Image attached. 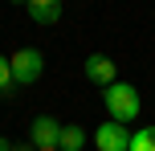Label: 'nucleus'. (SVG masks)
I'll use <instances>...</instances> for the list:
<instances>
[{
  "label": "nucleus",
  "instance_id": "6",
  "mask_svg": "<svg viewBox=\"0 0 155 151\" xmlns=\"http://www.w3.org/2000/svg\"><path fill=\"white\" fill-rule=\"evenodd\" d=\"M33 25H57L61 21V0H25Z\"/></svg>",
  "mask_w": 155,
  "mask_h": 151
},
{
  "label": "nucleus",
  "instance_id": "10",
  "mask_svg": "<svg viewBox=\"0 0 155 151\" xmlns=\"http://www.w3.org/2000/svg\"><path fill=\"white\" fill-rule=\"evenodd\" d=\"M12 151H37L33 143H12Z\"/></svg>",
  "mask_w": 155,
  "mask_h": 151
},
{
  "label": "nucleus",
  "instance_id": "3",
  "mask_svg": "<svg viewBox=\"0 0 155 151\" xmlns=\"http://www.w3.org/2000/svg\"><path fill=\"white\" fill-rule=\"evenodd\" d=\"M94 147H98V151H127V147H131V131H127L123 123H110L106 119L98 131H94Z\"/></svg>",
  "mask_w": 155,
  "mask_h": 151
},
{
  "label": "nucleus",
  "instance_id": "7",
  "mask_svg": "<svg viewBox=\"0 0 155 151\" xmlns=\"http://www.w3.org/2000/svg\"><path fill=\"white\" fill-rule=\"evenodd\" d=\"M57 147H61V151H82V147H86V131L78 127V123L61 127V139H57Z\"/></svg>",
  "mask_w": 155,
  "mask_h": 151
},
{
  "label": "nucleus",
  "instance_id": "4",
  "mask_svg": "<svg viewBox=\"0 0 155 151\" xmlns=\"http://www.w3.org/2000/svg\"><path fill=\"white\" fill-rule=\"evenodd\" d=\"M86 78L94 82V86H114L118 82V65H114V57H106V53H90L86 57Z\"/></svg>",
  "mask_w": 155,
  "mask_h": 151
},
{
  "label": "nucleus",
  "instance_id": "1",
  "mask_svg": "<svg viewBox=\"0 0 155 151\" xmlns=\"http://www.w3.org/2000/svg\"><path fill=\"white\" fill-rule=\"evenodd\" d=\"M102 102H106V114H110V123H135L139 119V110H143V98H139V90L131 86V82H114V86H106L102 90Z\"/></svg>",
  "mask_w": 155,
  "mask_h": 151
},
{
  "label": "nucleus",
  "instance_id": "8",
  "mask_svg": "<svg viewBox=\"0 0 155 151\" xmlns=\"http://www.w3.org/2000/svg\"><path fill=\"white\" fill-rule=\"evenodd\" d=\"M127 151H155V127H139L131 135V147Z\"/></svg>",
  "mask_w": 155,
  "mask_h": 151
},
{
  "label": "nucleus",
  "instance_id": "2",
  "mask_svg": "<svg viewBox=\"0 0 155 151\" xmlns=\"http://www.w3.org/2000/svg\"><path fill=\"white\" fill-rule=\"evenodd\" d=\"M8 70H12V82H16V86H33V82L45 74V57H41V49L21 45L16 53H8Z\"/></svg>",
  "mask_w": 155,
  "mask_h": 151
},
{
  "label": "nucleus",
  "instance_id": "12",
  "mask_svg": "<svg viewBox=\"0 0 155 151\" xmlns=\"http://www.w3.org/2000/svg\"><path fill=\"white\" fill-rule=\"evenodd\" d=\"M41 151H61V147H41Z\"/></svg>",
  "mask_w": 155,
  "mask_h": 151
},
{
  "label": "nucleus",
  "instance_id": "11",
  "mask_svg": "<svg viewBox=\"0 0 155 151\" xmlns=\"http://www.w3.org/2000/svg\"><path fill=\"white\" fill-rule=\"evenodd\" d=\"M0 151H12V139H0Z\"/></svg>",
  "mask_w": 155,
  "mask_h": 151
},
{
  "label": "nucleus",
  "instance_id": "5",
  "mask_svg": "<svg viewBox=\"0 0 155 151\" xmlns=\"http://www.w3.org/2000/svg\"><path fill=\"white\" fill-rule=\"evenodd\" d=\"M57 139H61V123L53 114H37L33 127H29V143L41 151V147H57Z\"/></svg>",
  "mask_w": 155,
  "mask_h": 151
},
{
  "label": "nucleus",
  "instance_id": "9",
  "mask_svg": "<svg viewBox=\"0 0 155 151\" xmlns=\"http://www.w3.org/2000/svg\"><path fill=\"white\" fill-rule=\"evenodd\" d=\"M16 82H12V70H8V53H0V94H8Z\"/></svg>",
  "mask_w": 155,
  "mask_h": 151
},
{
  "label": "nucleus",
  "instance_id": "13",
  "mask_svg": "<svg viewBox=\"0 0 155 151\" xmlns=\"http://www.w3.org/2000/svg\"><path fill=\"white\" fill-rule=\"evenodd\" d=\"M12 4H25V0H12Z\"/></svg>",
  "mask_w": 155,
  "mask_h": 151
}]
</instances>
